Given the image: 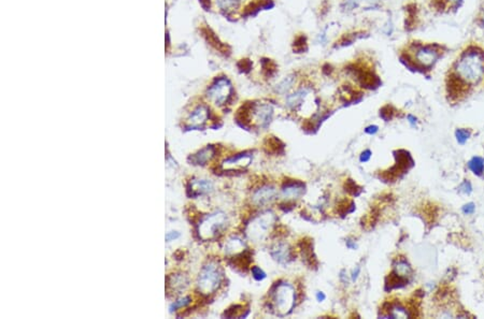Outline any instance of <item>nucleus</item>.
Returning <instances> with one entry per match:
<instances>
[{"instance_id": "obj_1", "label": "nucleus", "mask_w": 484, "mask_h": 319, "mask_svg": "<svg viewBox=\"0 0 484 319\" xmlns=\"http://www.w3.org/2000/svg\"><path fill=\"white\" fill-rule=\"evenodd\" d=\"M455 76L465 84H477L484 75V53L478 48L466 50L455 63Z\"/></svg>"}, {"instance_id": "obj_2", "label": "nucleus", "mask_w": 484, "mask_h": 319, "mask_svg": "<svg viewBox=\"0 0 484 319\" xmlns=\"http://www.w3.org/2000/svg\"><path fill=\"white\" fill-rule=\"evenodd\" d=\"M296 304V293L289 282L279 281L269 291V306L279 316L292 313Z\"/></svg>"}, {"instance_id": "obj_3", "label": "nucleus", "mask_w": 484, "mask_h": 319, "mask_svg": "<svg viewBox=\"0 0 484 319\" xmlns=\"http://www.w3.org/2000/svg\"><path fill=\"white\" fill-rule=\"evenodd\" d=\"M224 272L221 264L211 260L207 262L200 270L197 278V290L203 296H211L221 287Z\"/></svg>"}, {"instance_id": "obj_4", "label": "nucleus", "mask_w": 484, "mask_h": 319, "mask_svg": "<svg viewBox=\"0 0 484 319\" xmlns=\"http://www.w3.org/2000/svg\"><path fill=\"white\" fill-rule=\"evenodd\" d=\"M228 220L224 212L217 211L208 214L200 220L197 226L198 238L203 241H212L220 236L227 228Z\"/></svg>"}, {"instance_id": "obj_5", "label": "nucleus", "mask_w": 484, "mask_h": 319, "mask_svg": "<svg viewBox=\"0 0 484 319\" xmlns=\"http://www.w3.org/2000/svg\"><path fill=\"white\" fill-rule=\"evenodd\" d=\"M277 223V216L271 211H265L254 216L246 225L245 234L253 242H262L267 239Z\"/></svg>"}, {"instance_id": "obj_6", "label": "nucleus", "mask_w": 484, "mask_h": 319, "mask_svg": "<svg viewBox=\"0 0 484 319\" xmlns=\"http://www.w3.org/2000/svg\"><path fill=\"white\" fill-rule=\"evenodd\" d=\"M233 96V85L225 77L217 78L207 90V97L214 104L223 107L230 102Z\"/></svg>"}, {"instance_id": "obj_7", "label": "nucleus", "mask_w": 484, "mask_h": 319, "mask_svg": "<svg viewBox=\"0 0 484 319\" xmlns=\"http://www.w3.org/2000/svg\"><path fill=\"white\" fill-rule=\"evenodd\" d=\"M273 117V108L269 103H253L250 107V122L260 128H267Z\"/></svg>"}, {"instance_id": "obj_8", "label": "nucleus", "mask_w": 484, "mask_h": 319, "mask_svg": "<svg viewBox=\"0 0 484 319\" xmlns=\"http://www.w3.org/2000/svg\"><path fill=\"white\" fill-rule=\"evenodd\" d=\"M438 45H421L415 50L413 61L420 69L431 68L440 57V51Z\"/></svg>"}, {"instance_id": "obj_9", "label": "nucleus", "mask_w": 484, "mask_h": 319, "mask_svg": "<svg viewBox=\"0 0 484 319\" xmlns=\"http://www.w3.org/2000/svg\"><path fill=\"white\" fill-rule=\"evenodd\" d=\"M252 159H253V155L251 152H243L240 154H237L233 157L225 159L222 162L221 169L223 171L243 170L250 166Z\"/></svg>"}, {"instance_id": "obj_10", "label": "nucleus", "mask_w": 484, "mask_h": 319, "mask_svg": "<svg viewBox=\"0 0 484 319\" xmlns=\"http://www.w3.org/2000/svg\"><path fill=\"white\" fill-rule=\"evenodd\" d=\"M277 188L272 185H264L252 194V203L255 206H265L271 204L277 199Z\"/></svg>"}, {"instance_id": "obj_11", "label": "nucleus", "mask_w": 484, "mask_h": 319, "mask_svg": "<svg viewBox=\"0 0 484 319\" xmlns=\"http://www.w3.org/2000/svg\"><path fill=\"white\" fill-rule=\"evenodd\" d=\"M306 193V186L303 182L288 181L285 182L281 189V197L286 200V202H293L300 199Z\"/></svg>"}, {"instance_id": "obj_12", "label": "nucleus", "mask_w": 484, "mask_h": 319, "mask_svg": "<svg viewBox=\"0 0 484 319\" xmlns=\"http://www.w3.org/2000/svg\"><path fill=\"white\" fill-rule=\"evenodd\" d=\"M210 111L209 108L205 104L198 105L195 110L191 112L186 120V128L188 129H202L209 120Z\"/></svg>"}, {"instance_id": "obj_13", "label": "nucleus", "mask_w": 484, "mask_h": 319, "mask_svg": "<svg viewBox=\"0 0 484 319\" xmlns=\"http://www.w3.org/2000/svg\"><path fill=\"white\" fill-rule=\"evenodd\" d=\"M270 256L280 264H288L294 260V253L291 245L285 242H278L270 249Z\"/></svg>"}, {"instance_id": "obj_14", "label": "nucleus", "mask_w": 484, "mask_h": 319, "mask_svg": "<svg viewBox=\"0 0 484 319\" xmlns=\"http://www.w3.org/2000/svg\"><path fill=\"white\" fill-rule=\"evenodd\" d=\"M212 190H213V184L212 182L209 180L194 179L189 182L188 187H187L188 196L193 198L210 194Z\"/></svg>"}, {"instance_id": "obj_15", "label": "nucleus", "mask_w": 484, "mask_h": 319, "mask_svg": "<svg viewBox=\"0 0 484 319\" xmlns=\"http://www.w3.org/2000/svg\"><path fill=\"white\" fill-rule=\"evenodd\" d=\"M216 150L213 145H207L206 148L198 151L197 153L189 156L188 161L194 166H205L209 161H211L215 156Z\"/></svg>"}, {"instance_id": "obj_16", "label": "nucleus", "mask_w": 484, "mask_h": 319, "mask_svg": "<svg viewBox=\"0 0 484 319\" xmlns=\"http://www.w3.org/2000/svg\"><path fill=\"white\" fill-rule=\"evenodd\" d=\"M303 261L310 268H316L317 260L313 252V242L311 239H304L299 243Z\"/></svg>"}, {"instance_id": "obj_17", "label": "nucleus", "mask_w": 484, "mask_h": 319, "mask_svg": "<svg viewBox=\"0 0 484 319\" xmlns=\"http://www.w3.org/2000/svg\"><path fill=\"white\" fill-rule=\"evenodd\" d=\"M187 286L188 277L185 274L177 273V274H171L167 278V288L169 291H172V293L180 294L182 290H185Z\"/></svg>"}, {"instance_id": "obj_18", "label": "nucleus", "mask_w": 484, "mask_h": 319, "mask_svg": "<svg viewBox=\"0 0 484 319\" xmlns=\"http://www.w3.org/2000/svg\"><path fill=\"white\" fill-rule=\"evenodd\" d=\"M275 7V3L272 0H252L251 3L245 6L243 10L244 16H253L257 14L262 10H269Z\"/></svg>"}, {"instance_id": "obj_19", "label": "nucleus", "mask_w": 484, "mask_h": 319, "mask_svg": "<svg viewBox=\"0 0 484 319\" xmlns=\"http://www.w3.org/2000/svg\"><path fill=\"white\" fill-rule=\"evenodd\" d=\"M309 92H310L309 88L303 87V88L297 89L295 93L288 95L286 97V100H285V103H286L287 108L293 109V110H294V109H297L298 107H300L301 104L304 103L305 99L309 95Z\"/></svg>"}, {"instance_id": "obj_20", "label": "nucleus", "mask_w": 484, "mask_h": 319, "mask_svg": "<svg viewBox=\"0 0 484 319\" xmlns=\"http://www.w3.org/2000/svg\"><path fill=\"white\" fill-rule=\"evenodd\" d=\"M264 151L267 154L271 155H277V154H282L284 152V144H283L277 136H267L266 140L264 141L263 144Z\"/></svg>"}, {"instance_id": "obj_21", "label": "nucleus", "mask_w": 484, "mask_h": 319, "mask_svg": "<svg viewBox=\"0 0 484 319\" xmlns=\"http://www.w3.org/2000/svg\"><path fill=\"white\" fill-rule=\"evenodd\" d=\"M203 31V34H204V37L206 38V40L212 45V47L214 49H216L217 51H220L222 53H230L228 51H230V49H228V47L226 44H224L223 42L220 41V39H218L215 33L210 29L208 28V27H206V28H203L202 29Z\"/></svg>"}, {"instance_id": "obj_22", "label": "nucleus", "mask_w": 484, "mask_h": 319, "mask_svg": "<svg viewBox=\"0 0 484 319\" xmlns=\"http://www.w3.org/2000/svg\"><path fill=\"white\" fill-rule=\"evenodd\" d=\"M244 249L245 244L241 239L237 238V236H232V238L228 239L225 243L224 251L226 255H233V256H235V255L243 252Z\"/></svg>"}, {"instance_id": "obj_23", "label": "nucleus", "mask_w": 484, "mask_h": 319, "mask_svg": "<svg viewBox=\"0 0 484 319\" xmlns=\"http://www.w3.org/2000/svg\"><path fill=\"white\" fill-rule=\"evenodd\" d=\"M234 261V266L236 268H240L241 270L244 269V271L250 267L251 261H252V255L249 251H243L240 254H237L233 257Z\"/></svg>"}, {"instance_id": "obj_24", "label": "nucleus", "mask_w": 484, "mask_h": 319, "mask_svg": "<svg viewBox=\"0 0 484 319\" xmlns=\"http://www.w3.org/2000/svg\"><path fill=\"white\" fill-rule=\"evenodd\" d=\"M296 77L294 75L287 76L285 79H283L276 87V93L279 95H287L289 90L293 88L295 84Z\"/></svg>"}, {"instance_id": "obj_25", "label": "nucleus", "mask_w": 484, "mask_h": 319, "mask_svg": "<svg viewBox=\"0 0 484 319\" xmlns=\"http://www.w3.org/2000/svg\"><path fill=\"white\" fill-rule=\"evenodd\" d=\"M262 71L263 75L266 78L275 77L278 71V65L270 58H262Z\"/></svg>"}, {"instance_id": "obj_26", "label": "nucleus", "mask_w": 484, "mask_h": 319, "mask_svg": "<svg viewBox=\"0 0 484 319\" xmlns=\"http://www.w3.org/2000/svg\"><path fill=\"white\" fill-rule=\"evenodd\" d=\"M394 273L407 279L409 276H411V274H412V269H411L410 264L406 260H399L395 263Z\"/></svg>"}, {"instance_id": "obj_27", "label": "nucleus", "mask_w": 484, "mask_h": 319, "mask_svg": "<svg viewBox=\"0 0 484 319\" xmlns=\"http://www.w3.org/2000/svg\"><path fill=\"white\" fill-rule=\"evenodd\" d=\"M468 167L472 171L473 174L476 175H482L484 172V160L481 157H472L469 162H468Z\"/></svg>"}, {"instance_id": "obj_28", "label": "nucleus", "mask_w": 484, "mask_h": 319, "mask_svg": "<svg viewBox=\"0 0 484 319\" xmlns=\"http://www.w3.org/2000/svg\"><path fill=\"white\" fill-rule=\"evenodd\" d=\"M216 5L224 12L236 10L240 5V0H216Z\"/></svg>"}, {"instance_id": "obj_29", "label": "nucleus", "mask_w": 484, "mask_h": 319, "mask_svg": "<svg viewBox=\"0 0 484 319\" xmlns=\"http://www.w3.org/2000/svg\"><path fill=\"white\" fill-rule=\"evenodd\" d=\"M308 49V40L305 34L297 36L293 42L294 53H304Z\"/></svg>"}, {"instance_id": "obj_30", "label": "nucleus", "mask_w": 484, "mask_h": 319, "mask_svg": "<svg viewBox=\"0 0 484 319\" xmlns=\"http://www.w3.org/2000/svg\"><path fill=\"white\" fill-rule=\"evenodd\" d=\"M389 316L393 318H407L410 317V314L405 307L395 304L391 307V311H389Z\"/></svg>"}, {"instance_id": "obj_31", "label": "nucleus", "mask_w": 484, "mask_h": 319, "mask_svg": "<svg viewBox=\"0 0 484 319\" xmlns=\"http://www.w3.org/2000/svg\"><path fill=\"white\" fill-rule=\"evenodd\" d=\"M243 305H233L232 307H230L228 309H226L225 313H224V316L227 317V318H234V317H237V318H241V317H245L246 315L243 314Z\"/></svg>"}, {"instance_id": "obj_32", "label": "nucleus", "mask_w": 484, "mask_h": 319, "mask_svg": "<svg viewBox=\"0 0 484 319\" xmlns=\"http://www.w3.org/2000/svg\"><path fill=\"white\" fill-rule=\"evenodd\" d=\"M190 302H191V299H190L189 297L181 298V299L175 301V302H173V303L170 305V312H176V311H178V309H180V308H183V307L187 306Z\"/></svg>"}, {"instance_id": "obj_33", "label": "nucleus", "mask_w": 484, "mask_h": 319, "mask_svg": "<svg viewBox=\"0 0 484 319\" xmlns=\"http://www.w3.org/2000/svg\"><path fill=\"white\" fill-rule=\"evenodd\" d=\"M344 188H345V191H348V193H350L353 196H359L362 191L361 187H359L358 184H356L353 180L346 181L344 184Z\"/></svg>"}, {"instance_id": "obj_34", "label": "nucleus", "mask_w": 484, "mask_h": 319, "mask_svg": "<svg viewBox=\"0 0 484 319\" xmlns=\"http://www.w3.org/2000/svg\"><path fill=\"white\" fill-rule=\"evenodd\" d=\"M354 208H355V206H354L353 202H346V200H344V201H342L339 204V207H338V212H339L342 216H344L346 214L353 212Z\"/></svg>"}, {"instance_id": "obj_35", "label": "nucleus", "mask_w": 484, "mask_h": 319, "mask_svg": "<svg viewBox=\"0 0 484 319\" xmlns=\"http://www.w3.org/2000/svg\"><path fill=\"white\" fill-rule=\"evenodd\" d=\"M455 136L460 144H465L470 138V131L467 129H458L455 131Z\"/></svg>"}, {"instance_id": "obj_36", "label": "nucleus", "mask_w": 484, "mask_h": 319, "mask_svg": "<svg viewBox=\"0 0 484 319\" xmlns=\"http://www.w3.org/2000/svg\"><path fill=\"white\" fill-rule=\"evenodd\" d=\"M393 115H394V109H393L392 105H385L384 108H382L380 110V116L384 121L392 120Z\"/></svg>"}, {"instance_id": "obj_37", "label": "nucleus", "mask_w": 484, "mask_h": 319, "mask_svg": "<svg viewBox=\"0 0 484 319\" xmlns=\"http://www.w3.org/2000/svg\"><path fill=\"white\" fill-rule=\"evenodd\" d=\"M251 272H252L253 278H254L255 280H259V281L265 279V278H266V276H267L266 273H265V272H264L260 267H257V266L252 267Z\"/></svg>"}, {"instance_id": "obj_38", "label": "nucleus", "mask_w": 484, "mask_h": 319, "mask_svg": "<svg viewBox=\"0 0 484 319\" xmlns=\"http://www.w3.org/2000/svg\"><path fill=\"white\" fill-rule=\"evenodd\" d=\"M252 66H253V63L250 59H241L239 62H238V68L241 72H243V74H249V72L251 71L252 69Z\"/></svg>"}, {"instance_id": "obj_39", "label": "nucleus", "mask_w": 484, "mask_h": 319, "mask_svg": "<svg viewBox=\"0 0 484 319\" xmlns=\"http://www.w3.org/2000/svg\"><path fill=\"white\" fill-rule=\"evenodd\" d=\"M460 190L462 191V193L464 194H470L471 193V190H472V187H471V184L469 183V182H464V183L461 185L460 187Z\"/></svg>"}, {"instance_id": "obj_40", "label": "nucleus", "mask_w": 484, "mask_h": 319, "mask_svg": "<svg viewBox=\"0 0 484 319\" xmlns=\"http://www.w3.org/2000/svg\"><path fill=\"white\" fill-rule=\"evenodd\" d=\"M370 158H371V152L369 150H366L361 154L360 161L361 162H367V161H369Z\"/></svg>"}, {"instance_id": "obj_41", "label": "nucleus", "mask_w": 484, "mask_h": 319, "mask_svg": "<svg viewBox=\"0 0 484 319\" xmlns=\"http://www.w3.org/2000/svg\"><path fill=\"white\" fill-rule=\"evenodd\" d=\"M180 236V233L177 232V231H171V232H168L166 234V241L167 242H171V241H175L177 240L178 238Z\"/></svg>"}, {"instance_id": "obj_42", "label": "nucleus", "mask_w": 484, "mask_h": 319, "mask_svg": "<svg viewBox=\"0 0 484 319\" xmlns=\"http://www.w3.org/2000/svg\"><path fill=\"white\" fill-rule=\"evenodd\" d=\"M463 212H464L465 214H467V215L472 214V213L474 212V204H473V203L465 204V205L463 206Z\"/></svg>"}, {"instance_id": "obj_43", "label": "nucleus", "mask_w": 484, "mask_h": 319, "mask_svg": "<svg viewBox=\"0 0 484 319\" xmlns=\"http://www.w3.org/2000/svg\"><path fill=\"white\" fill-rule=\"evenodd\" d=\"M434 6L437 8V9H439V10H442V9H444L446 7V2L445 0H434Z\"/></svg>"}, {"instance_id": "obj_44", "label": "nucleus", "mask_w": 484, "mask_h": 319, "mask_svg": "<svg viewBox=\"0 0 484 319\" xmlns=\"http://www.w3.org/2000/svg\"><path fill=\"white\" fill-rule=\"evenodd\" d=\"M379 130V127L376 126V125H371V126H368L366 129H365V132L368 133V134H374V133H377Z\"/></svg>"}, {"instance_id": "obj_45", "label": "nucleus", "mask_w": 484, "mask_h": 319, "mask_svg": "<svg viewBox=\"0 0 484 319\" xmlns=\"http://www.w3.org/2000/svg\"><path fill=\"white\" fill-rule=\"evenodd\" d=\"M360 273H361V267L358 266V267H356V268L353 270V272H352L351 277H352V280H353V281H355L356 279H358V277H359V275H360Z\"/></svg>"}, {"instance_id": "obj_46", "label": "nucleus", "mask_w": 484, "mask_h": 319, "mask_svg": "<svg viewBox=\"0 0 484 319\" xmlns=\"http://www.w3.org/2000/svg\"><path fill=\"white\" fill-rule=\"evenodd\" d=\"M345 245H346V247L350 249V250H356V249H358V244H356L355 241H353V240H346V241H345Z\"/></svg>"}, {"instance_id": "obj_47", "label": "nucleus", "mask_w": 484, "mask_h": 319, "mask_svg": "<svg viewBox=\"0 0 484 319\" xmlns=\"http://www.w3.org/2000/svg\"><path fill=\"white\" fill-rule=\"evenodd\" d=\"M199 3L205 10H209L210 7H211V0H199Z\"/></svg>"}, {"instance_id": "obj_48", "label": "nucleus", "mask_w": 484, "mask_h": 319, "mask_svg": "<svg viewBox=\"0 0 484 319\" xmlns=\"http://www.w3.org/2000/svg\"><path fill=\"white\" fill-rule=\"evenodd\" d=\"M339 278H340V280H341V281L343 282V284H344V285H346V284H348V281H349V279H348V277H346V274H345V270H341V271H340V274H339Z\"/></svg>"}, {"instance_id": "obj_49", "label": "nucleus", "mask_w": 484, "mask_h": 319, "mask_svg": "<svg viewBox=\"0 0 484 319\" xmlns=\"http://www.w3.org/2000/svg\"><path fill=\"white\" fill-rule=\"evenodd\" d=\"M325 299H326V295L324 293H322V291H317V293H316V300L318 301V302H323Z\"/></svg>"}, {"instance_id": "obj_50", "label": "nucleus", "mask_w": 484, "mask_h": 319, "mask_svg": "<svg viewBox=\"0 0 484 319\" xmlns=\"http://www.w3.org/2000/svg\"><path fill=\"white\" fill-rule=\"evenodd\" d=\"M408 121H409V123H410L411 125H412V126H415V125H416V123H417V118H416L415 116H413V115L409 114V115H408Z\"/></svg>"}, {"instance_id": "obj_51", "label": "nucleus", "mask_w": 484, "mask_h": 319, "mask_svg": "<svg viewBox=\"0 0 484 319\" xmlns=\"http://www.w3.org/2000/svg\"><path fill=\"white\" fill-rule=\"evenodd\" d=\"M370 2H379V0H370Z\"/></svg>"}, {"instance_id": "obj_52", "label": "nucleus", "mask_w": 484, "mask_h": 319, "mask_svg": "<svg viewBox=\"0 0 484 319\" xmlns=\"http://www.w3.org/2000/svg\"><path fill=\"white\" fill-rule=\"evenodd\" d=\"M483 22H484V13H483Z\"/></svg>"}]
</instances>
